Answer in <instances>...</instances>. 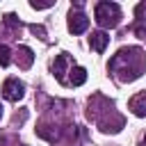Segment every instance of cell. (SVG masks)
<instances>
[{
	"mask_svg": "<svg viewBox=\"0 0 146 146\" xmlns=\"http://www.w3.org/2000/svg\"><path fill=\"white\" fill-rule=\"evenodd\" d=\"M66 66H68V55L59 52L55 57V64H52V75H55V80L59 84H68V80H66Z\"/></svg>",
	"mask_w": 146,
	"mask_h": 146,
	"instance_id": "obj_4",
	"label": "cell"
},
{
	"mask_svg": "<svg viewBox=\"0 0 146 146\" xmlns=\"http://www.w3.org/2000/svg\"><path fill=\"white\" fill-rule=\"evenodd\" d=\"M68 73H71V80H68V84H73V87H80V84H84V82H87V68H84V66H73Z\"/></svg>",
	"mask_w": 146,
	"mask_h": 146,
	"instance_id": "obj_8",
	"label": "cell"
},
{
	"mask_svg": "<svg viewBox=\"0 0 146 146\" xmlns=\"http://www.w3.org/2000/svg\"><path fill=\"white\" fill-rule=\"evenodd\" d=\"M141 146H146V135H144V139H141Z\"/></svg>",
	"mask_w": 146,
	"mask_h": 146,
	"instance_id": "obj_15",
	"label": "cell"
},
{
	"mask_svg": "<svg viewBox=\"0 0 146 146\" xmlns=\"http://www.w3.org/2000/svg\"><path fill=\"white\" fill-rule=\"evenodd\" d=\"M144 52L141 48H121L107 64V68L121 80V82H132L141 75L144 71Z\"/></svg>",
	"mask_w": 146,
	"mask_h": 146,
	"instance_id": "obj_1",
	"label": "cell"
},
{
	"mask_svg": "<svg viewBox=\"0 0 146 146\" xmlns=\"http://www.w3.org/2000/svg\"><path fill=\"white\" fill-rule=\"evenodd\" d=\"M32 62H34V52L27 46H18V64H21V68H30Z\"/></svg>",
	"mask_w": 146,
	"mask_h": 146,
	"instance_id": "obj_9",
	"label": "cell"
},
{
	"mask_svg": "<svg viewBox=\"0 0 146 146\" xmlns=\"http://www.w3.org/2000/svg\"><path fill=\"white\" fill-rule=\"evenodd\" d=\"M132 32H135L139 39H146V21H144V18H137L135 25H132Z\"/></svg>",
	"mask_w": 146,
	"mask_h": 146,
	"instance_id": "obj_10",
	"label": "cell"
},
{
	"mask_svg": "<svg viewBox=\"0 0 146 146\" xmlns=\"http://www.w3.org/2000/svg\"><path fill=\"white\" fill-rule=\"evenodd\" d=\"M94 16L100 27H116L121 21V7L116 2H98L94 9Z\"/></svg>",
	"mask_w": 146,
	"mask_h": 146,
	"instance_id": "obj_2",
	"label": "cell"
},
{
	"mask_svg": "<svg viewBox=\"0 0 146 146\" xmlns=\"http://www.w3.org/2000/svg\"><path fill=\"white\" fill-rule=\"evenodd\" d=\"M5 23H7V25H11V27H14V25H16V23H18V18H16V16H14V14H7V16H5Z\"/></svg>",
	"mask_w": 146,
	"mask_h": 146,
	"instance_id": "obj_14",
	"label": "cell"
},
{
	"mask_svg": "<svg viewBox=\"0 0 146 146\" xmlns=\"http://www.w3.org/2000/svg\"><path fill=\"white\" fill-rule=\"evenodd\" d=\"M128 107L135 116H146V91H139L137 96H132Z\"/></svg>",
	"mask_w": 146,
	"mask_h": 146,
	"instance_id": "obj_6",
	"label": "cell"
},
{
	"mask_svg": "<svg viewBox=\"0 0 146 146\" xmlns=\"http://www.w3.org/2000/svg\"><path fill=\"white\" fill-rule=\"evenodd\" d=\"M11 62V50L7 46H0V66H9Z\"/></svg>",
	"mask_w": 146,
	"mask_h": 146,
	"instance_id": "obj_11",
	"label": "cell"
},
{
	"mask_svg": "<svg viewBox=\"0 0 146 146\" xmlns=\"http://www.w3.org/2000/svg\"><path fill=\"white\" fill-rule=\"evenodd\" d=\"M107 43H110V34H105V32H91L89 46H91L96 52H103V50L107 48Z\"/></svg>",
	"mask_w": 146,
	"mask_h": 146,
	"instance_id": "obj_7",
	"label": "cell"
},
{
	"mask_svg": "<svg viewBox=\"0 0 146 146\" xmlns=\"http://www.w3.org/2000/svg\"><path fill=\"white\" fill-rule=\"evenodd\" d=\"M87 27H89V18L82 11H71L68 14V30L73 34H82Z\"/></svg>",
	"mask_w": 146,
	"mask_h": 146,
	"instance_id": "obj_5",
	"label": "cell"
},
{
	"mask_svg": "<svg viewBox=\"0 0 146 146\" xmlns=\"http://www.w3.org/2000/svg\"><path fill=\"white\" fill-rule=\"evenodd\" d=\"M23 94H25V84H23L18 78H7V80H5V84H2V96H5L7 100L16 103V100L23 98Z\"/></svg>",
	"mask_w": 146,
	"mask_h": 146,
	"instance_id": "obj_3",
	"label": "cell"
},
{
	"mask_svg": "<svg viewBox=\"0 0 146 146\" xmlns=\"http://www.w3.org/2000/svg\"><path fill=\"white\" fill-rule=\"evenodd\" d=\"M30 7H32V9H50V7H52V2H34V0H32V2H30Z\"/></svg>",
	"mask_w": 146,
	"mask_h": 146,
	"instance_id": "obj_12",
	"label": "cell"
},
{
	"mask_svg": "<svg viewBox=\"0 0 146 146\" xmlns=\"http://www.w3.org/2000/svg\"><path fill=\"white\" fill-rule=\"evenodd\" d=\"M30 30H32L34 34H39L41 39H46V27H43V25H30Z\"/></svg>",
	"mask_w": 146,
	"mask_h": 146,
	"instance_id": "obj_13",
	"label": "cell"
},
{
	"mask_svg": "<svg viewBox=\"0 0 146 146\" xmlns=\"http://www.w3.org/2000/svg\"><path fill=\"white\" fill-rule=\"evenodd\" d=\"M0 116H2V103H0Z\"/></svg>",
	"mask_w": 146,
	"mask_h": 146,
	"instance_id": "obj_16",
	"label": "cell"
}]
</instances>
